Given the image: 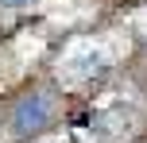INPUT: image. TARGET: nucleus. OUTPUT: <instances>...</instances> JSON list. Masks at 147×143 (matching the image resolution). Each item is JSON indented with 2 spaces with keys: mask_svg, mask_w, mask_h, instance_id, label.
Masks as SVG:
<instances>
[{
  "mask_svg": "<svg viewBox=\"0 0 147 143\" xmlns=\"http://www.w3.org/2000/svg\"><path fill=\"white\" fill-rule=\"evenodd\" d=\"M51 116H54V97L51 93H27L12 108V132L16 136H35V132L47 128Z\"/></svg>",
  "mask_w": 147,
  "mask_h": 143,
  "instance_id": "f257e3e1",
  "label": "nucleus"
},
{
  "mask_svg": "<svg viewBox=\"0 0 147 143\" xmlns=\"http://www.w3.org/2000/svg\"><path fill=\"white\" fill-rule=\"evenodd\" d=\"M0 4H8V8H23V4H31V0H0Z\"/></svg>",
  "mask_w": 147,
  "mask_h": 143,
  "instance_id": "f03ea898",
  "label": "nucleus"
}]
</instances>
